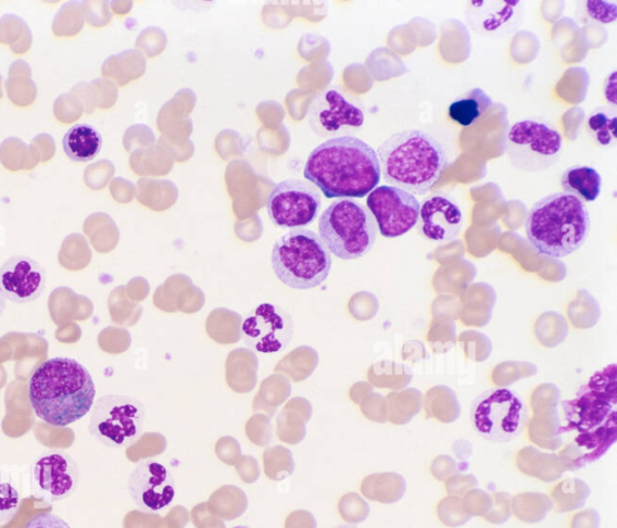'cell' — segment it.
I'll list each match as a JSON object with an SVG mask.
<instances>
[{
	"label": "cell",
	"mask_w": 617,
	"mask_h": 528,
	"mask_svg": "<svg viewBox=\"0 0 617 528\" xmlns=\"http://www.w3.org/2000/svg\"><path fill=\"white\" fill-rule=\"evenodd\" d=\"M616 405L615 363L592 375L573 399L563 402L565 424L560 425V433H575L559 457L564 472H575L607 454L617 437Z\"/></svg>",
	"instance_id": "cell-1"
},
{
	"label": "cell",
	"mask_w": 617,
	"mask_h": 528,
	"mask_svg": "<svg viewBox=\"0 0 617 528\" xmlns=\"http://www.w3.org/2000/svg\"><path fill=\"white\" fill-rule=\"evenodd\" d=\"M305 178L329 199L367 197L382 180L376 151L360 138H333L312 151Z\"/></svg>",
	"instance_id": "cell-2"
},
{
	"label": "cell",
	"mask_w": 617,
	"mask_h": 528,
	"mask_svg": "<svg viewBox=\"0 0 617 528\" xmlns=\"http://www.w3.org/2000/svg\"><path fill=\"white\" fill-rule=\"evenodd\" d=\"M96 394L91 373L69 358H54L40 364L29 385L36 417L55 427H67L86 417L92 410Z\"/></svg>",
	"instance_id": "cell-3"
},
{
	"label": "cell",
	"mask_w": 617,
	"mask_h": 528,
	"mask_svg": "<svg viewBox=\"0 0 617 528\" xmlns=\"http://www.w3.org/2000/svg\"><path fill=\"white\" fill-rule=\"evenodd\" d=\"M376 155L384 179L414 196L431 191L449 167L443 145L431 134L418 130L389 136Z\"/></svg>",
	"instance_id": "cell-4"
},
{
	"label": "cell",
	"mask_w": 617,
	"mask_h": 528,
	"mask_svg": "<svg viewBox=\"0 0 617 528\" xmlns=\"http://www.w3.org/2000/svg\"><path fill=\"white\" fill-rule=\"evenodd\" d=\"M528 242L540 255L563 258L581 249L590 234V212L583 200L558 193L547 196L528 211Z\"/></svg>",
	"instance_id": "cell-5"
},
{
	"label": "cell",
	"mask_w": 617,
	"mask_h": 528,
	"mask_svg": "<svg viewBox=\"0 0 617 528\" xmlns=\"http://www.w3.org/2000/svg\"><path fill=\"white\" fill-rule=\"evenodd\" d=\"M272 266L276 278L286 286L295 290H311L329 278L332 255L318 233L298 229L276 241Z\"/></svg>",
	"instance_id": "cell-6"
},
{
	"label": "cell",
	"mask_w": 617,
	"mask_h": 528,
	"mask_svg": "<svg viewBox=\"0 0 617 528\" xmlns=\"http://www.w3.org/2000/svg\"><path fill=\"white\" fill-rule=\"evenodd\" d=\"M376 223L367 207L354 199H338L319 221V235L330 253L342 260L367 255L376 242Z\"/></svg>",
	"instance_id": "cell-7"
},
{
	"label": "cell",
	"mask_w": 617,
	"mask_h": 528,
	"mask_svg": "<svg viewBox=\"0 0 617 528\" xmlns=\"http://www.w3.org/2000/svg\"><path fill=\"white\" fill-rule=\"evenodd\" d=\"M470 417L477 436L491 443H509L524 433L528 409L513 389L494 387L473 400Z\"/></svg>",
	"instance_id": "cell-8"
},
{
	"label": "cell",
	"mask_w": 617,
	"mask_h": 528,
	"mask_svg": "<svg viewBox=\"0 0 617 528\" xmlns=\"http://www.w3.org/2000/svg\"><path fill=\"white\" fill-rule=\"evenodd\" d=\"M145 419L142 400L124 395H107L93 405L88 432L106 447L129 448L142 437Z\"/></svg>",
	"instance_id": "cell-9"
},
{
	"label": "cell",
	"mask_w": 617,
	"mask_h": 528,
	"mask_svg": "<svg viewBox=\"0 0 617 528\" xmlns=\"http://www.w3.org/2000/svg\"><path fill=\"white\" fill-rule=\"evenodd\" d=\"M506 153L516 169L544 172L557 165L563 153L562 135L543 120L516 122L506 138Z\"/></svg>",
	"instance_id": "cell-10"
},
{
	"label": "cell",
	"mask_w": 617,
	"mask_h": 528,
	"mask_svg": "<svg viewBox=\"0 0 617 528\" xmlns=\"http://www.w3.org/2000/svg\"><path fill=\"white\" fill-rule=\"evenodd\" d=\"M321 206L319 188L298 179L276 185L267 200L268 216L280 229H305L317 220Z\"/></svg>",
	"instance_id": "cell-11"
},
{
	"label": "cell",
	"mask_w": 617,
	"mask_h": 528,
	"mask_svg": "<svg viewBox=\"0 0 617 528\" xmlns=\"http://www.w3.org/2000/svg\"><path fill=\"white\" fill-rule=\"evenodd\" d=\"M310 128L323 138L348 136L364 123L362 108L340 88L331 87L312 99L308 110Z\"/></svg>",
	"instance_id": "cell-12"
},
{
	"label": "cell",
	"mask_w": 617,
	"mask_h": 528,
	"mask_svg": "<svg viewBox=\"0 0 617 528\" xmlns=\"http://www.w3.org/2000/svg\"><path fill=\"white\" fill-rule=\"evenodd\" d=\"M367 208L381 234L394 239L409 233L418 224L421 205L414 195L383 185L368 195Z\"/></svg>",
	"instance_id": "cell-13"
},
{
	"label": "cell",
	"mask_w": 617,
	"mask_h": 528,
	"mask_svg": "<svg viewBox=\"0 0 617 528\" xmlns=\"http://www.w3.org/2000/svg\"><path fill=\"white\" fill-rule=\"evenodd\" d=\"M80 480L78 462L65 451L47 452L32 464L31 490L36 501H65L77 492Z\"/></svg>",
	"instance_id": "cell-14"
},
{
	"label": "cell",
	"mask_w": 617,
	"mask_h": 528,
	"mask_svg": "<svg viewBox=\"0 0 617 528\" xmlns=\"http://www.w3.org/2000/svg\"><path fill=\"white\" fill-rule=\"evenodd\" d=\"M295 323L282 307L264 304L249 312L242 324L244 343L261 354H278L293 341Z\"/></svg>",
	"instance_id": "cell-15"
},
{
	"label": "cell",
	"mask_w": 617,
	"mask_h": 528,
	"mask_svg": "<svg viewBox=\"0 0 617 528\" xmlns=\"http://www.w3.org/2000/svg\"><path fill=\"white\" fill-rule=\"evenodd\" d=\"M525 10L520 0H471L465 6L464 16L476 34L505 37L519 30Z\"/></svg>",
	"instance_id": "cell-16"
},
{
	"label": "cell",
	"mask_w": 617,
	"mask_h": 528,
	"mask_svg": "<svg viewBox=\"0 0 617 528\" xmlns=\"http://www.w3.org/2000/svg\"><path fill=\"white\" fill-rule=\"evenodd\" d=\"M129 492L136 507L157 513L170 505L176 495L172 473L156 461H143L132 472Z\"/></svg>",
	"instance_id": "cell-17"
},
{
	"label": "cell",
	"mask_w": 617,
	"mask_h": 528,
	"mask_svg": "<svg viewBox=\"0 0 617 528\" xmlns=\"http://www.w3.org/2000/svg\"><path fill=\"white\" fill-rule=\"evenodd\" d=\"M0 288L12 304H33L45 292L46 272L42 264L32 257H10L0 267Z\"/></svg>",
	"instance_id": "cell-18"
},
{
	"label": "cell",
	"mask_w": 617,
	"mask_h": 528,
	"mask_svg": "<svg viewBox=\"0 0 617 528\" xmlns=\"http://www.w3.org/2000/svg\"><path fill=\"white\" fill-rule=\"evenodd\" d=\"M419 231L428 241L447 243L462 230L463 216L455 200L444 195H432L420 208Z\"/></svg>",
	"instance_id": "cell-19"
},
{
	"label": "cell",
	"mask_w": 617,
	"mask_h": 528,
	"mask_svg": "<svg viewBox=\"0 0 617 528\" xmlns=\"http://www.w3.org/2000/svg\"><path fill=\"white\" fill-rule=\"evenodd\" d=\"M63 150L74 162H90L97 157L103 146V138L91 124L73 125L63 136Z\"/></svg>",
	"instance_id": "cell-20"
},
{
	"label": "cell",
	"mask_w": 617,
	"mask_h": 528,
	"mask_svg": "<svg viewBox=\"0 0 617 528\" xmlns=\"http://www.w3.org/2000/svg\"><path fill=\"white\" fill-rule=\"evenodd\" d=\"M362 495L383 505H394L405 497L407 482L396 473L374 474L365 477L361 485Z\"/></svg>",
	"instance_id": "cell-21"
},
{
	"label": "cell",
	"mask_w": 617,
	"mask_h": 528,
	"mask_svg": "<svg viewBox=\"0 0 617 528\" xmlns=\"http://www.w3.org/2000/svg\"><path fill=\"white\" fill-rule=\"evenodd\" d=\"M561 185L565 194L583 202H595L601 195L602 176L595 168L574 166L563 173Z\"/></svg>",
	"instance_id": "cell-22"
},
{
	"label": "cell",
	"mask_w": 617,
	"mask_h": 528,
	"mask_svg": "<svg viewBox=\"0 0 617 528\" xmlns=\"http://www.w3.org/2000/svg\"><path fill=\"white\" fill-rule=\"evenodd\" d=\"M493 105V98L482 88H473L450 105L449 117L462 128H471L486 114Z\"/></svg>",
	"instance_id": "cell-23"
},
{
	"label": "cell",
	"mask_w": 617,
	"mask_h": 528,
	"mask_svg": "<svg viewBox=\"0 0 617 528\" xmlns=\"http://www.w3.org/2000/svg\"><path fill=\"white\" fill-rule=\"evenodd\" d=\"M208 505L223 521H233L246 512L249 499L241 487L225 485L210 496Z\"/></svg>",
	"instance_id": "cell-24"
},
{
	"label": "cell",
	"mask_w": 617,
	"mask_h": 528,
	"mask_svg": "<svg viewBox=\"0 0 617 528\" xmlns=\"http://www.w3.org/2000/svg\"><path fill=\"white\" fill-rule=\"evenodd\" d=\"M551 510H553V502L546 494L522 493L511 498L513 515L526 524L544 521Z\"/></svg>",
	"instance_id": "cell-25"
},
{
	"label": "cell",
	"mask_w": 617,
	"mask_h": 528,
	"mask_svg": "<svg viewBox=\"0 0 617 528\" xmlns=\"http://www.w3.org/2000/svg\"><path fill=\"white\" fill-rule=\"evenodd\" d=\"M590 496V486L577 477H571L552 490L551 499L553 509H557L558 513H572L583 509Z\"/></svg>",
	"instance_id": "cell-26"
},
{
	"label": "cell",
	"mask_w": 617,
	"mask_h": 528,
	"mask_svg": "<svg viewBox=\"0 0 617 528\" xmlns=\"http://www.w3.org/2000/svg\"><path fill=\"white\" fill-rule=\"evenodd\" d=\"M586 128L594 142L603 147H610L616 143L617 117L612 108H598L591 112L586 120Z\"/></svg>",
	"instance_id": "cell-27"
},
{
	"label": "cell",
	"mask_w": 617,
	"mask_h": 528,
	"mask_svg": "<svg viewBox=\"0 0 617 528\" xmlns=\"http://www.w3.org/2000/svg\"><path fill=\"white\" fill-rule=\"evenodd\" d=\"M22 502L18 477L10 471L0 470V524L15 518Z\"/></svg>",
	"instance_id": "cell-28"
},
{
	"label": "cell",
	"mask_w": 617,
	"mask_h": 528,
	"mask_svg": "<svg viewBox=\"0 0 617 528\" xmlns=\"http://www.w3.org/2000/svg\"><path fill=\"white\" fill-rule=\"evenodd\" d=\"M85 26L82 2H68L60 7L54 22L53 31L57 36H74Z\"/></svg>",
	"instance_id": "cell-29"
},
{
	"label": "cell",
	"mask_w": 617,
	"mask_h": 528,
	"mask_svg": "<svg viewBox=\"0 0 617 528\" xmlns=\"http://www.w3.org/2000/svg\"><path fill=\"white\" fill-rule=\"evenodd\" d=\"M0 163L10 172L30 170V145L11 136L0 144Z\"/></svg>",
	"instance_id": "cell-30"
},
{
	"label": "cell",
	"mask_w": 617,
	"mask_h": 528,
	"mask_svg": "<svg viewBox=\"0 0 617 528\" xmlns=\"http://www.w3.org/2000/svg\"><path fill=\"white\" fill-rule=\"evenodd\" d=\"M5 91L11 102L22 108L32 106L37 97L32 75H10L5 81Z\"/></svg>",
	"instance_id": "cell-31"
},
{
	"label": "cell",
	"mask_w": 617,
	"mask_h": 528,
	"mask_svg": "<svg viewBox=\"0 0 617 528\" xmlns=\"http://www.w3.org/2000/svg\"><path fill=\"white\" fill-rule=\"evenodd\" d=\"M438 518L448 527L456 528L469 524L471 515L463 507L461 497L448 496L439 502L437 507Z\"/></svg>",
	"instance_id": "cell-32"
},
{
	"label": "cell",
	"mask_w": 617,
	"mask_h": 528,
	"mask_svg": "<svg viewBox=\"0 0 617 528\" xmlns=\"http://www.w3.org/2000/svg\"><path fill=\"white\" fill-rule=\"evenodd\" d=\"M339 514L348 524L357 525L368 519L371 507L362 496L350 493L340 499Z\"/></svg>",
	"instance_id": "cell-33"
},
{
	"label": "cell",
	"mask_w": 617,
	"mask_h": 528,
	"mask_svg": "<svg viewBox=\"0 0 617 528\" xmlns=\"http://www.w3.org/2000/svg\"><path fill=\"white\" fill-rule=\"evenodd\" d=\"M582 18L588 22L610 24L617 19V3L588 0L582 3Z\"/></svg>",
	"instance_id": "cell-34"
},
{
	"label": "cell",
	"mask_w": 617,
	"mask_h": 528,
	"mask_svg": "<svg viewBox=\"0 0 617 528\" xmlns=\"http://www.w3.org/2000/svg\"><path fill=\"white\" fill-rule=\"evenodd\" d=\"M85 112L81 100L71 92L60 95L54 103V116L62 123L78 121Z\"/></svg>",
	"instance_id": "cell-35"
},
{
	"label": "cell",
	"mask_w": 617,
	"mask_h": 528,
	"mask_svg": "<svg viewBox=\"0 0 617 528\" xmlns=\"http://www.w3.org/2000/svg\"><path fill=\"white\" fill-rule=\"evenodd\" d=\"M31 29L26 21L15 14L0 18V43L14 46Z\"/></svg>",
	"instance_id": "cell-36"
},
{
	"label": "cell",
	"mask_w": 617,
	"mask_h": 528,
	"mask_svg": "<svg viewBox=\"0 0 617 528\" xmlns=\"http://www.w3.org/2000/svg\"><path fill=\"white\" fill-rule=\"evenodd\" d=\"M462 501L464 509L467 510L472 518H485L494 506L493 495L477 487L465 494Z\"/></svg>",
	"instance_id": "cell-37"
},
{
	"label": "cell",
	"mask_w": 617,
	"mask_h": 528,
	"mask_svg": "<svg viewBox=\"0 0 617 528\" xmlns=\"http://www.w3.org/2000/svg\"><path fill=\"white\" fill-rule=\"evenodd\" d=\"M494 506L493 509L486 515L485 520L494 525H503L510 520L511 512V495L508 493H495L493 495Z\"/></svg>",
	"instance_id": "cell-38"
},
{
	"label": "cell",
	"mask_w": 617,
	"mask_h": 528,
	"mask_svg": "<svg viewBox=\"0 0 617 528\" xmlns=\"http://www.w3.org/2000/svg\"><path fill=\"white\" fill-rule=\"evenodd\" d=\"M191 520L196 528H225L224 521L211 510L208 503H200L192 509Z\"/></svg>",
	"instance_id": "cell-39"
},
{
	"label": "cell",
	"mask_w": 617,
	"mask_h": 528,
	"mask_svg": "<svg viewBox=\"0 0 617 528\" xmlns=\"http://www.w3.org/2000/svg\"><path fill=\"white\" fill-rule=\"evenodd\" d=\"M477 487L476 477L473 475H452L447 481L448 496L463 497Z\"/></svg>",
	"instance_id": "cell-40"
},
{
	"label": "cell",
	"mask_w": 617,
	"mask_h": 528,
	"mask_svg": "<svg viewBox=\"0 0 617 528\" xmlns=\"http://www.w3.org/2000/svg\"><path fill=\"white\" fill-rule=\"evenodd\" d=\"M85 21L92 26H103L109 21L108 4L102 2H82Z\"/></svg>",
	"instance_id": "cell-41"
},
{
	"label": "cell",
	"mask_w": 617,
	"mask_h": 528,
	"mask_svg": "<svg viewBox=\"0 0 617 528\" xmlns=\"http://www.w3.org/2000/svg\"><path fill=\"white\" fill-rule=\"evenodd\" d=\"M70 92L81 100L86 114H92L98 103L97 94L93 86L85 82H79L71 87Z\"/></svg>",
	"instance_id": "cell-42"
},
{
	"label": "cell",
	"mask_w": 617,
	"mask_h": 528,
	"mask_svg": "<svg viewBox=\"0 0 617 528\" xmlns=\"http://www.w3.org/2000/svg\"><path fill=\"white\" fill-rule=\"evenodd\" d=\"M24 528H71L65 519L54 513H40L34 515Z\"/></svg>",
	"instance_id": "cell-43"
},
{
	"label": "cell",
	"mask_w": 617,
	"mask_h": 528,
	"mask_svg": "<svg viewBox=\"0 0 617 528\" xmlns=\"http://www.w3.org/2000/svg\"><path fill=\"white\" fill-rule=\"evenodd\" d=\"M571 528H601V514L594 508L579 512L572 519Z\"/></svg>",
	"instance_id": "cell-44"
},
{
	"label": "cell",
	"mask_w": 617,
	"mask_h": 528,
	"mask_svg": "<svg viewBox=\"0 0 617 528\" xmlns=\"http://www.w3.org/2000/svg\"><path fill=\"white\" fill-rule=\"evenodd\" d=\"M285 528H318V522L310 512L296 510L288 515Z\"/></svg>",
	"instance_id": "cell-45"
},
{
	"label": "cell",
	"mask_w": 617,
	"mask_h": 528,
	"mask_svg": "<svg viewBox=\"0 0 617 528\" xmlns=\"http://www.w3.org/2000/svg\"><path fill=\"white\" fill-rule=\"evenodd\" d=\"M32 144L40 150L42 162L52 160L56 154V144L53 135L47 133L37 134L33 138Z\"/></svg>",
	"instance_id": "cell-46"
},
{
	"label": "cell",
	"mask_w": 617,
	"mask_h": 528,
	"mask_svg": "<svg viewBox=\"0 0 617 528\" xmlns=\"http://www.w3.org/2000/svg\"><path fill=\"white\" fill-rule=\"evenodd\" d=\"M107 161H99L98 163H93V165L88 166L85 169L84 180L86 185L92 188L102 187L106 182L104 173V165Z\"/></svg>",
	"instance_id": "cell-47"
},
{
	"label": "cell",
	"mask_w": 617,
	"mask_h": 528,
	"mask_svg": "<svg viewBox=\"0 0 617 528\" xmlns=\"http://www.w3.org/2000/svg\"><path fill=\"white\" fill-rule=\"evenodd\" d=\"M190 520V514L181 506L174 507L165 518L166 524L170 528H185Z\"/></svg>",
	"instance_id": "cell-48"
},
{
	"label": "cell",
	"mask_w": 617,
	"mask_h": 528,
	"mask_svg": "<svg viewBox=\"0 0 617 528\" xmlns=\"http://www.w3.org/2000/svg\"><path fill=\"white\" fill-rule=\"evenodd\" d=\"M445 460L447 461H444V458L438 459L436 463H433L432 474L439 482L448 481L449 477L456 472L455 469H453L452 464H449L450 460L448 458H445Z\"/></svg>",
	"instance_id": "cell-49"
},
{
	"label": "cell",
	"mask_w": 617,
	"mask_h": 528,
	"mask_svg": "<svg viewBox=\"0 0 617 528\" xmlns=\"http://www.w3.org/2000/svg\"><path fill=\"white\" fill-rule=\"evenodd\" d=\"M604 97H606L612 109L615 110L617 106V73L615 70L608 75L606 82H604Z\"/></svg>",
	"instance_id": "cell-50"
},
{
	"label": "cell",
	"mask_w": 617,
	"mask_h": 528,
	"mask_svg": "<svg viewBox=\"0 0 617 528\" xmlns=\"http://www.w3.org/2000/svg\"><path fill=\"white\" fill-rule=\"evenodd\" d=\"M10 75H32V68L26 61L19 59L12 63L9 77Z\"/></svg>",
	"instance_id": "cell-51"
},
{
	"label": "cell",
	"mask_w": 617,
	"mask_h": 528,
	"mask_svg": "<svg viewBox=\"0 0 617 528\" xmlns=\"http://www.w3.org/2000/svg\"><path fill=\"white\" fill-rule=\"evenodd\" d=\"M7 301L8 299L5 295L3 294L2 288H0V318H2L3 312L7 308Z\"/></svg>",
	"instance_id": "cell-52"
},
{
	"label": "cell",
	"mask_w": 617,
	"mask_h": 528,
	"mask_svg": "<svg viewBox=\"0 0 617 528\" xmlns=\"http://www.w3.org/2000/svg\"><path fill=\"white\" fill-rule=\"evenodd\" d=\"M3 98V77L0 75V99Z\"/></svg>",
	"instance_id": "cell-53"
},
{
	"label": "cell",
	"mask_w": 617,
	"mask_h": 528,
	"mask_svg": "<svg viewBox=\"0 0 617 528\" xmlns=\"http://www.w3.org/2000/svg\"><path fill=\"white\" fill-rule=\"evenodd\" d=\"M333 528H359V527L356 525L346 524V525H340V526H337V527H333Z\"/></svg>",
	"instance_id": "cell-54"
},
{
	"label": "cell",
	"mask_w": 617,
	"mask_h": 528,
	"mask_svg": "<svg viewBox=\"0 0 617 528\" xmlns=\"http://www.w3.org/2000/svg\"><path fill=\"white\" fill-rule=\"evenodd\" d=\"M233 528H249V527L238 526V527H233Z\"/></svg>",
	"instance_id": "cell-55"
}]
</instances>
